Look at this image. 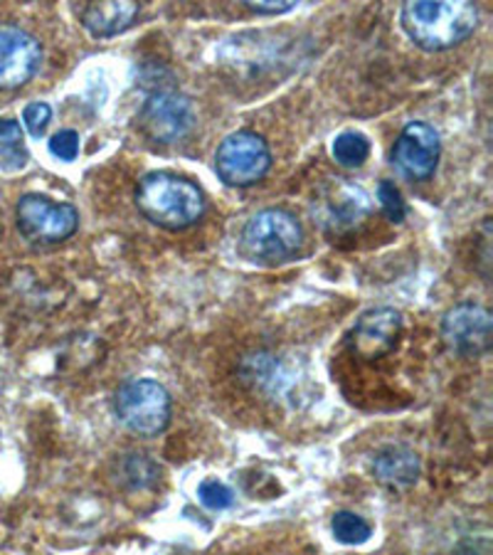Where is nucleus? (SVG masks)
<instances>
[{"mask_svg":"<svg viewBox=\"0 0 493 555\" xmlns=\"http://www.w3.org/2000/svg\"><path fill=\"white\" fill-rule=\"evenodd\" d=\"M30 154L25 146V133L15 119H0V168L8 173L23 171Z\"/></svg>","mask_w":493,"mask_h":555,"instance_id":"obj_15","label":"nucleus"},{"mask_svg":"<svg viewBox=\"0 0 493 555\" xmlns=\"http://www.w3.org/2000/svg\"><path fill=\"white\" fill-rule=\"evenodd\" d=\"M330 531H334V539L346 545H363L371 541L373 526L365 521L363 516L351 514V512H338L330 518Z\"/></svg>","mask_w":493,"mask_h":555,"instance_id":"obj_17","label":"nucleus"},{"mask_svg":"<svg viewBox=\"0 0 493 555\" xmlns=\"http://www.w3.org/2000/svg\"><path fill=\"white\" fill-rule=\"evenodd\" d=\"M336 164L343 168H361L371 156V141L361 131H340L330 146Z\"/></svg>","mask_w":493,"mask_h":555,"instance_id":"obj_16","label":"nucleus"},{"mask_svg":"<svg viewBox=\"0 0 493 555\" xmlns=\"http://www.w3.org/2000/svg\"><path fill=\"white\" fill-rule=\"evenodd\" d=\"M137 208L143 218L166 230L193 228L205 212V195L193 181L156 171L143 176L137 185Z\"/></svg>","mask_w":493,"mask_h":555,"instance_id":"obj_2","label":"nucleus"},{"mask_svg":"<svg viewBox=\"0 0 493 555\" xmlns=\"http://www.w3.org/2000/svg\"><path fill=\"white\" fill-rule=\"evenodd\" d=\"M114 410L119 423L139 437H156L164 433L173 413L168 390L164 385L148 378H137L124 383L116 390Z\"/></svg>","mask_w":493,"mask_h":555,"instance_id":"obj_4","label":"nucleus"},{"mask_svg":"<svg viewBox=\"0 0 493 555\" xmlns=\"http://www.w3.org/2000/svg\"><path fill=\"white\" fill-rule=\"evenodd\" d=\"M197 499H200V504L208 506L210 512H225V508L235 504L232 489L218 479H205L203 485L197 487Z\"/></svg>","mask_w":493,"mask_h":555,"instance_id":"obj_18","label":"nucleus"},{"mask_svg":"<svg viewBox=\"0 0 493 555\" xmlns=\"http://www.w3.org/2000/svg\"><path fill=\"white\" fill-rule=\"evenodd\" d=\"M442 154V143L434 127L425 121H410L394 141L392 164L412 181H427L432 178Z\"/></svg>","mask_w":493,"mask_h":555,"instance_id":"obj_10","label":"nucleus"},{"mask_svg":"<svg viewBox=\"0 0 493 555\" xmlns=\"http://www.w3.org/2000/svg\"><path fill=\"white\" fill-rule=\"evenodd\" d=\"M400 23L417 48L442 52L477 30L479 8L466 0H412L402 5Z\"/></svg>","mask_w":493,"mask_h":555,"instance_id":"obj_1","label":"nucleus"},{"mask_svg":"<svg viewBox=\"0 0 493 555\" xmlns=\"http://www.w3.org/2000/svg\"><path fill=\"white\" fill-rule=\"evenodd\" d=\"M139 121L148 139L158 143H176L193 131L195 109L185 94L173 92V89H164V92L151 94L143 102Z\"/></svg>","mask_w":493,"mask_h":555,"instance_id":"obj_8","label":"nucleus"},{"mask_svg":"<svg viewBox=\"0 0 493 555\" xmlns=\"http://www.w3.org/2000/svg\"><path fill=\"white\" fill-rule=\"evenodd\" d=\"M50 154L60 160H75L79 154L77 131L65 129L50 139Z\"/></svg>","mask_w":493,"mask_h":555,"instance_id":"obj_21","label":"nucleus"},{"mask_svg":"<svg viewBox=\"0 0 493 555\" xmlns=\"http://www.w3.org/2000/svg\"><path fill=\"white\" fill-rule=\"evenodd\" d=\"M141 8L129 0H106V3H89L82 11V25L94 35V38H114V35L127 33Z\"/></svg>","mask_w":493,"mask_h":555,"instance_id":"obj_13","label":"nucleus"},{"mask_svg":"<svg viewBox=\"0 0 493 555\" xmlns=\"http://www.w3.org/2000/svg\"><path fill=\"white\" fill-rule=\"evenodd\" d=\"M15 220L23 237L38 245L65 243L79 228V212L75 205L55 203L40 193L23 195L15 208Z\"/></svg>","mask_w":493,"mask_h":555,"instance_id":"obj_7","label":"nucleus"},{"mask_svg":"<svg viewBox=\"0 0 493 555\" xmlns=\"http://www.w3.org/2000/svg\"><path fill=\"white\" fill-rule=\"evenodd\" d=\"M373 477L388 487H410L419 477V456L405 444H388L373 456Z\"/></svg>","mask_w":493,"mask_h":555,"instance_id":"obj_14","label":"nucleus"},{"mask_svg":"<svg viewBox=\"0 0 493 555\" xmlns=\"http://www.w3.org/2000/svg\"><path fill=\"white\" fill-rule=\"evenodd\" d=\"M402 331V313L390 307H378L365 311L355 321L353 328V348L363 358H380L398 346Z\"/></svg>","mask_w":493,"mask_h":555,"instance_id":"obj_12","label":"nucleus"},{"mask_svg":"<svg viewBox=\"0 0 493 555\" xmlns=\"http://www.w3.org/2000/svg\"><path fill=\"white\" fill-rule=\"evenodd\" d=\"M42 44L17 25H0V89L28 85L40 69Z\"/></svg>","mask_w":493,"mask_h":555,"instance_id":"obj_11","label":"nucleus"},{"mask_svg":"<svg viewBox=\"0 0 493 555\" xmlns=\"http://www.w3.org/2000/svg\"><path fill=\"white\" fill-rule=\"evenodd\" d=\"M301 245V222L284 208H264L255 212L239 235L242 255L262 264H282L299 253Z\"/></svg>","mask_w":493,"mask_h":555,"instance_id":"obj_3","label":"nucleus"},{"mask_svg":"<svg viewBox=\"0 0 493 555\" xmlns=\"http://www.w3.org/2000/svg\"><path fill=\"white\" fill-rule=\"evenodd\" d=\"M245 8H249L252 13L259 15H280V13H289L296 8L291 0H284V3H274V0H264V3H255V0H247Z\"/></svg>","mask_w":493,"mask_h":555,"instance_id":"obj_22","label":"nucleus"},{"mask_svg":"<svg viewBox=\"0 0 493 555\" xmlns=\"http://www.w3.org/2000/svg\"><path fill=\"white\" fill-rule=\"evenodd\" d=\"M269 168H272V151L255 131L230 133L215 151V171L228 185H255L269 173Z\"/></svg>","mask_w":493,"mask_h":555,"instance_id":"obj_6","label":"nucleus"},{"mask_svg":"<svg viewBox=\"0 0 493 555\" xmlns=\"http://www.w3.org/2000/svg\"><path fill=\"white\" fill-rule=\"evenodd\" d=\"M23 121H25V127H28L30 137L40 139L44 129H48V124L52 121V106L44 104V102L28 104L23 109Z\"/></svg>","mask_w":493,"mask_h":555,"instance_id":"obj_20","label":"nucleus"},{"mask_svg":"<svg viewBox=\"0 0 493 555\" xmlns=\"http://www.w3.org/2000/svg\"><path fill=\"white\" fill-rule=\"evenodd\" d=\"M371 210V193L363 185L348 181V178H330L319 188L311 203V212L319 228L330 232V235H340V232L361 225Z\"/></svg>","mask_w":493,"mask_h":555,"instance_id":"obj_5","label":"nucleus"},{"mask_svg":"<svg viewBox=\"0 0 493 555\" xmlns=\"http://www.w3.org/2000/svg\"><path fill=\"white\" fill-rule=\"evenodd\" d=\"M378 201H380V208L382 212L388 215L392 222H402L405 220V201H402V193L400 188L394 185L392 181H382L378 185Z\"/></svg>","mask_w":493,"mask_h":555,"instance_id":"obj_19","label":"nucleus"},{"mask_svg":"<svg viewBox=\"0 0 493 555\" xmlns=\"http://www.w3.org/2000/svg\"><path fill=\"white\" fill-rule=\"evenodd\" d=\"M493 319L481 304H456L442 319V341L452 353L462 358H477L491 348Z\"/></svg>","mask_w":493,"mask_h":555,"instance_id":"obj_9","label":"nucleus"}]
</instances>
